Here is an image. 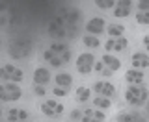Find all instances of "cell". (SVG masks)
<instances>
[{
	"label": "cell",
	"mask_w": 149,
	"mask_h": 122,
	"mask_svg": "<svg viewBox=\"0 0 149 122\" xmlns=\"http://www.w3.org/2000/svg\"><path fill=\"white\" fill-rule=\"evenodd\" d=\"M43 59L50 67L60 69V67H63V65H67L69 61H71V48L65 43H52L43 52Z\"/></svg>",
	"instance_id": "1"
},
{
	"label": "cell",
	"mask_w": 149,
	"mask_h": 122,
	"mask_svg": "<svg viewBox=\"0 0 149 122\" xmlns=\"http://www.w3.org/2000/svg\"><path fill=\"white\" fill-rule=\"evenodd\" d=\"M125 102L132 107H142L147 102V89L143 85H130L125 91Z\"/></svg>",
	"instance_id": "2"
},
{
	"label": "cell",
	"mask_w": 149,
	"mask_h": 122,
	"mask_svg": "<svg viewBox=\"0 0 149 122\" xmlns=\"http://www.w3.org/2000/svg\"><path fill=\"white\" fill-rule=\"evenodd\" d=\"M0 80H2V83H21L24 80V72L15 65H4L0 69Z\"/></svg>",
	"instance_id": "3"
},
{
	"label": "cell",
	"mask_w": 149,
	"mask_h": 122,
	"mask_svg": "<svg viewBox=\"0 0 149 122\" xmlns=\"http://www.w3.org/2000/svg\"><path fill=\"white\" fill-rule=\"evenodd\" d=\"M22 91L19 83H0V100L2 102H17L21 100Z\"/></svg>",
	"instance_id": "4"
},
{
	"label": "cell",
	"mask_w": 149,
	"mask_h": 122,
	"mask_svg": "<svg viewBox=\"0 0 149 122\" xmlns=\"http://www.w3.org/2000/svg\"><path fill=\"white\" fill-rule=\"evenodd\" d=\"M30 52H32V41L28 39H17L11 41V45H9V56L11 58L22 59L26 56H30Z\"/></svg>",
	"instance_id": "5"
},
{
	"label": "cell",
	"mask_w": 149,
	"mask_h": 122,
	"mask_svg": "<svg viewBox=\"0 0 149 122\" xmlns=\"http://www.w3.org/2000/svg\"><path fill=\"white\" fill-rule=\"evenodd\" d=\"M93 65H95V56L90 52H84L77 58V70L80 74H90L93 70Z\"/></svg>",
	"instance_id": "6"
},
{
	"label": "cell",
	"mask_w": 149,
	"mask_h": 122,
	"mask_svg": "<svg viewBox=\"0 0 149 122\" xmlns=\"http://www.w3.org/2000/svg\"><path fill=\"white\" fill-rule=\"evenodd\" d=\"M63 104H60L58 100H45L43 104H41V113H43L45 117H60L63 113Z\"/></svg>",
	"instance_id": "7"
},
{
	"label": "cell",
	"mask_w": 149,
	"mask_h": 122,
	"mask_svg": "<svg viewBox=\"0 0 149 122\" xmlns=\"http://www.w3.org/2000/svg\"><path fill=\"white\" fill-rule=\"evenodd\" d=\"M93 93L97 96H104V98H112L116 95V87L114 83L106 82V80H99V82L93 83Z\"/></svg>",
	"instance_id": "8"
},
{
	"label": "cell",
	"mask_w": 149,
	"mask_h": 122,
	"mask_svg": "<svg viewBox=\"0 0 149 122\" xmlns=\"http://www.w3.org/2000/svg\"><path fill=\"white\" fill-rule=\"evenodd\" d=\"M129 46V41L125 35L121 37H114V39H108L104 43V50L106 52H123V50H127Z\"/></svg>",
	"instance_id": "9"
},
{
	"label": "cell",
	"mask_w": 149,
	"mask_h": 122,
	"mask_svg": "<svg viewBox=\"0 0 149 122\" xmlns=\"http://www.w3.org/2000/svg\"><path fill=\"white\" fill-rule=\"evenodd\" d=\"M104 28H106V24H104V19H101V17H93V19H90V21L86 22V32H88V35H101L102 32H104Z\"/></svg>",
	"instance_id": "10"
},
{
	"label": "cell",
	"mask_w": 149,
	"mask_h": 122,
	"mask_svg": "<svg viewBox=\"0 0 149 122\" xmlns=\"http://www.w3.org/2000/svg\"><path fill=\"white\" fill-rule=\"evenodd\" d=\"M106 120V113L101 109H84L82 111V117H80V122H104Z\"/></svg>",
	"instance_id": "11"
},
{
	"label": "cell",
	"mask_w": 149,
	"mask_h": 122,
	"mask_svg": "<svg viewBox=\"0 0 149 122\" xmlns=\"http://www.w3.org/2000/svg\"><path fill=\"white\" fill-rule=\"evenodd\" d=\"M34 85H41V87H47V83L50 82V72L47 67H39L34 70Z\"/></svg>",
	"instance_id": "12"
},
{
	"label": "cell",
	"mask_w": 149,
	"mask_h": 122,
	"mask_svg": "<svg viewBox=\"0 0 149 122\" xmlns=\"http://www.w3.org/2000/svg\"><path fill=\"white\" fill-rule=\"evenodd\" d=\"M130 9H132V2H130V0H119V2H116L114 15L118 17V19L129 17V15H130Z\"/></svg>",
	"instance_id": "13"
},
{
	"label": "cell",
	"mask_w": 149,
	"mask_h": 122,
	"mask_svg": "<svg viewBox=\"0 0 149 122\" xmlns=\"http://www.w3.org/2000/svg\"><path fill=\"white\" fill-rule=\"evenodd\" d=\"M143 78H146L143 70H138V69H130L125 72V80H127L130 85H140L143 82Z\"/></svg>",
	"instance_id": "14"
},
{
	"label": "cell",
	"mask_w": 149,
	"mask_h": 122,
	"mask_svg": "<svg viewBox=\"0 0 149 122\" xmlns=\"http://www.w3.org/2000/svg\"><path fill=\"white\" fill-rule=\"evenodd\" d=\"M101 63L104 65V69H108L110 72H116V70L121 69V61L116 58V56H112V54H104L102 59H101Z\"/></svg>",
	"instance_id": "15"
},
{
	"label": "cell",
	"mask_w": 149,
	"mask_h": 122,
	"mask_svg": "<svg viewBox=\"0 0 149 122\" xmlns=\"http://www.w3.org/2000/svg\"><path fill=\"white\" fill-rule=\"evenodd\" d=\"M54 80H56V87L65 89V91H71V87H73V76H71V74L60 72V74H56Z\"/></svg>",
	"instance_id": "16"
},
{
	"label": "cell",
	"mask_w": 149,
	"mask_h": 122,
	"mask_svg": "<svg viewBox=\"0 0 149 122\" xmlns=\"http://www.w3.org/2000/svg\"><path fill=\"white\" fill-rule=\"evenodd\" d=\"M130 63H132L134 69L142 70V69H146L149 65V58H147L146 52H136V54H132V58H130Z\"/></svg>",
	"instance_id": "17"
},
{
	"label": "cell",
	"mask_w": 149,
	"mask_h": 122,
	"mask_svg": "<svg viewBox=\"0 0 149 122\" xmlns=\"http://www.w3.org/2000/svg\"><path fill=\"white\" fill-rule=\"evenodd\" d=\"M118 122H146V119L136 111H125L118 115Z\"/></svg>",
	"instance_id": "18"
},
{
	"label": "cell",
	"mask_w": 149,
	"mask_h": 122,
	"mask_svg": "<svg viewBox=\"0 0 149 122\" xmlns=\"http://www.w3.org/2000/svg\"><path fill=\"white\" fill-rule=\"evenodd\" d=\"M28 119V111H24V109H9L8 111V120L9 122H24Z\"/></svg>",
	"instance_id": "19"
},
{
	"label": "cell",
	"mask_w": 149,
	"mask_h": 122,
	"mask_svg": "<svg viewBox=\"0 0 149 122\" xmlns=\"http://www.w3.org/2000/svg\"><path fill=\"white\" fill-rule=\"evenodd\" d=\"M74 100L77 102H88V100H91V89H88V87H77V93H74Z\"/></svg>",
	"instance_id": "20"
},
{
	"label": "cell",
	"mask_w": 149,
	"mask_h": 122,
	"mask_svg": "<svg viewBox=\"0 0 149 122\" xmlns=\"http://www.w3.org/2000/svg\"><path fill=\"white\" fill-rule=\"evenodd\" d=\"M104 30L108 32L110 39H114V37H121V35L125 34V26L123 24H108Z\"/></svg>",
	"instance_id": "21"
},
{
	"label": "cell",
	"mask_w": 149,
	"mask_h": 122,
	"mask_svg": "<svg viewBox=\"0 0 149 122\" xmlns=\"http://www.w3.org/2000/svg\"><path fill=\"white\" fill-rule=\"evenodd\" d=\"M93 106L97 107V109H110V106H112V100L110 98H104V96H93Z\"/></svg>",
	"instance_id": "22"
},
{
	"label": "cell",
	"mask_w": 149,
	"mask_h": 122,
	"mask_svg": "<svg viewBox=\"0 0 149 122\" xmlns=\"http://www.w3.org/2000/svg\"><path fill=\"white\" fill-rule=\"evenodd\" d=\"M82 43L86 45L88 48H99V46H101L99 37H95V35H84L82 37Z\"/></svg>",
	"instance_id": "23"
},
{
	"label": "cell",
	"mask_w": 149,
	"mask_h": 122,
	"mask_svg": "<svg viewBox=\"0 0 149 122\" xmlns=\"http://www.w3.org/2000/svg\"><path fill=\"white\" fill-rule=\"evenodd\" d=\"M136 22L138 24H143L146 26L149 22V11H138L136 13Z\"/></svg>",
	"instance_id": "24"
},
{
	"label": "cell",
	"mask_w": 149,
	"mask_h": 122,
	"mask_svg": "<svg viewBox=\"0 0 149 122\" xmlns=\"http://www.w3.org/2000/svg\"><path fill=\"white\" fill-rule=\"evenodd\" d=\"M95 6H99L101 9H110L112 6H116V2L114 0H97Z\"/></svg>",
	"instance_id": "25"
},
{
	"label": "cell",
	"mask_w": 149,
	"mask_h": 122,
	"mask_svg": "<svg viewBox=\"0 0 149 122\" xmlns=\"http://www.w3.org/2000/svg\"><path fill=\"white\" fill-rule=\"evenodd\" d=\"M52 93H54L56 96H62V98L69 95V91H65V89H60V87H56V85H54V91H52Z\"/></svg>",
	"instance_id": "26"
},
{
	"label": "cell",
	"mask_w": 149,
	"mask_h": 122,
	"mask_svg": "<svg viewBox=\"0 0 149 122\" xmlns=\"http://www.w3.org/2000/svg\"><path fill=\"white\" fill-rule=\"evenodd\" d=\"M136 6H138L140 11H149V2H147V0H142V2L136 4Z\"/></svg>",
	"instance_id": "27"
},
{
	"label": "cell",
	"mask_w": 149,
	"mask_h": 122,
	"mask_svg": "<svg viewBox=\"0 0 149 122\" xmlns=\"http://www.w3.org/2000/svg\"><path fill=\"white\" fill-rule=\"evenodd\" d=\"M34 91H36V95H37V96H45V95H47V89H45V87H41V85H36V87H34Z\"/></svg>",
	"instance_id": "28"
},
{
	"label": "cell",
	"mask_w": 149,
	"mask_h": 122,
	"mask_svg": "<svg viewBox=\"0 0 149 122\" xmlns=\"http://www.w3.org/2000/svg\"><path fill=\"white\" fill-rule=\"evenodd\" d=\"M102 69H104V65L101 63V61H95V65H93V70H95V72H102Z\"/></svg>",
	"instance_id": "29"
},
{
	"label": "cell",
	"mask_w": 149,
	"mask_h": 122,
	"mask_svg": "<svg viewBox=\"0 0 149 122\" xmlns=\"http://www.w3.org/2000/svg\"><path fill=\"white\" fill-rule=\"evenodd\" d=\"M80 117H82V111H78V109H74L71 113V119H74V120H80Z\"/></svg>",
	"instance_id": "30"
},
{
	"label": "cell",
	"mask_w": 149,
	"mask_h": 122,
	"mask_svg": "<svg viewBox=\"0 0 149 122\" xmlns=\"http://www.w3.org/2000/svg\"><path fill=\"white\" fill-rule=\"evenodd\" d=\"M0 115H2V109H0Z\"/></svg>",
	"instance_id": "31"
},
{
	"label": "cell",
	"mask_w": 149,
	"mask_h": 122,
	"mask_svg": "<svg viewBox=\"0 0 149 122\" xmlns=\"http://www.w3.org/2000/svg\"><path fill=\"white\" fill-rule=\"evenodd\" d=\"M0 46H2V41H0Z\"/></svg>",
	"instance_id": "32"
}]
</instances>
